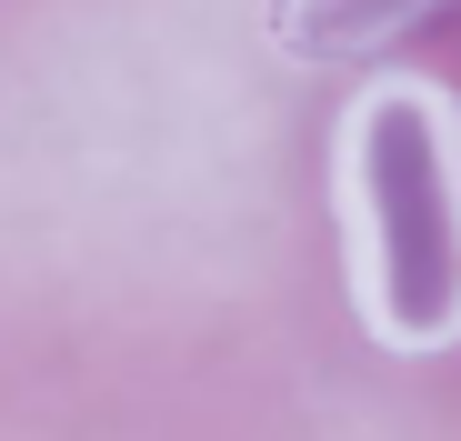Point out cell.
I'll return each instance as SVG.
<instances>
[{"label": "cell", "instance_id": "obj_2", "mask_svg": "<svg viewBox=\"0 0 461 441\" xmlns=\"http://www.w3.org/2000/svg\"><path fill=\"white\" fill-rule=\"evenodd\" d=\"M441 11V0H281V50L291 60H371L381 40H402V31H421Z\"/></svg>", "mask_w": 461, "mask_h": 441}, {"label": "cell", "instance_id": "obj_1", "mask_svg": "<svg viewBox=\"0 0 461 441\" xmlns=\"http://www.w3.org/2000/svg\"><path fill=\"white\" fill-rule=\"evenodd\" d=\"M331 201L351 311L392 361L461 341V91L431 70H371L331 130Z\"/></svg>", "mask_w": 461, "mask_h": 441}]
</instances>
